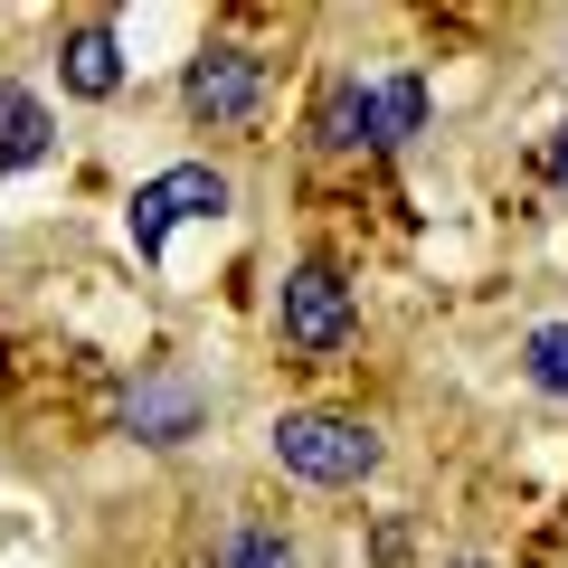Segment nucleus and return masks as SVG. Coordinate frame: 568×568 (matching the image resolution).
Returning a JSON list of instances; mask_svg holds the SVG:
<instances>
[{"instance_id": "9b49d317", "label": "nucleus", "mask_w": 568, "mask_h": 568, "mask_svg": "<svg viewBox=\"0 0 568 568\" xmlns=\"http://www.w3.org/2000/svg\"><path fill=\"white\" fill-rule=\"evenodd\" d=\"M417 123H426V77H388L379 85V152H388V142H407Z\"/></svg>"}, {"instance_id": "1a4fd4ad", "label": "nucleus", "mask_w": 568, "mask_h": 568, "mask_svg": "<svg viewBox=\"0 0 568 568\" xmlns=\"http://www.w3.org/2000/svg\"><path fill=\"white\" fill-rule=\"evenodd\" d=\"M209 568H304V549L284 540L275 521H227L209 540Z\"/></svg>"}, {"instance_id": "39448f33", "label": "nucleus", "mask_w": 568, "mask_h": 568, "mask_svg": "<svg viewBox=\"0 0 568 568\" xmlns=\"http://www.w3.org/2000/svg\"><path fill=\"white\" fill-rule=\"evenodd\" d=\"M200 426H209V388L181 379V369H142V379L123 388V436H133V446L171 455V446H190Z\"/></svg>"}, {"instance_id": "4468645a", "label": "nucleus", "mask_w": 568, "mask_h": 568, "mask_svg": "<svg viewBox=\"0 0 568 568\" xmlns=\"http://www.w3.org/2000/svg\"><path fill=\"white\" fill-rule=\"evenodd\" d=\"M446 568H493V559H446Z\"/></svg>"}, {"instance_id": "0eeeda50", "label": "nucleus", "mask_w": 568, "mask_h": 568, "mask_svg": "<svg viewBox=\"0 0 568 568\" xmlns=\"http://www.w3.org/2000/svg\"><path fill=\"white\" fill-rule=\"evenodd\" d=\"M48 152H58V114H48L29 85L0 77V181H20V171H39Z\"/></svg>"}, {"instance_id": "ddd939ff", "label": "nucleus", "mask_w": 568, "mask_h": 568, "mask_svg": "<svg viewBox=\"0 0 568 568\" xmlns=\"http://www.w3.org/2000/svg\"><path fill=\"white\" fill-rule=\"evenodd\" d=\"M549 190H559V200H568V123H559V133H549Z\"/></svg>"}, {"instance_id": "f8f14e48", "label": "nucleus", "mask_w": 568, "mask_h": 568, "mask_svg": "<svg viewBox=\"0 0 568 568\" xmlns=\"http://www.w3.org/2000/svg\"><path fill=\"white\" fill-rule=\"evenodd\" d=\"M407 559H417V530H407V521H379V530H369V568H407Z\"/></svg>"}, {"instance_id": "6e6552de", "label": "nucleus", "mask_w": 568, "mask_h": 568, "mask_svg": "<svg viewBox=\"0 0 568 568\" xmlns=\"http://www.w3.org/2000/svg\"><path fill=\"white\" fill-rule=\"evenodd\" d=\"M313 142H323V152H379V85L342 77L313 104Z\"/></svg>"}, {"instance_id": "f03ea898", "label": "nucleus", "mask_w": 568, "mask_h": 568, "mask_svg": "<svg viewBox=\"0 0 568 568\" xmlns=\"http://www.w3.org/2000/svg\"><path fill=\"white\" fill-rule=\"evenodd\" d=\"M275 332H284V351H304V361L351 351V342H361V294H351V275H342V265H323V256L284 265V284H275Z\"/></svg>"}, {"instance_id": "f257e3e1", "label": "nucleus", "mask_w": 568, "mask_h": 568, "mask_svg": "<svg viewBox=\"0 0 568 568\" xmlns=\"http://www.w3.org/2000/svg\"><path fill=\"white\" fill-rule=\"evenodd\" d=\"M265 446H275V465L294 474V484L313 493H361L369 474H379V426L369 417H342V407H284L275 426H265Z\"/></svg>"}, {"instance_id": "20e7f679", "label": "nucleus", "mask_w": 568, "mask_h": 568, "mask_svg": "<svg viewBox=\"0 0 568 568\" xmlns=\"http://www.w3.org/2000/svg\"><path fill=\"white\" fill-rule=\"evenodd\" d=\"M190 219H227V171H209V162H171V171H152V181L133 190V209H123V237H133L142 265H162L171 237H181Z\"/></svg>"}, {"instance_id": "9d476101", "label": "nucleus", "mask_w": 568, "mask_h": 568, "mask_svg": "<svg viewBox=\"0 0 568 568\" xmlns=\"http://www.w3.org/2000/svg\"><path fill=\"white\" fill-rule=\"evenodd\" d=\"M521 379L568 407V323H530L521 332Z\"/></svg>"}, {"instance_id": "423d86ee", "label": "nucleus", "mask_w": 568, "mask_h": 568, "mask_svg": "<svg viewBox=\"0 0 568 568\" xmlns=\"http://www.w3.org/2000/svg\"><path fill=\"white\" fill-rule=\"evenodd\" d=\"M58 85L77 104H114L123 95V29L114 20H67L58 29Z\"/></svg>"}, {"instance_id": "7ed1b4c3", "label": "nucleus", "mask_w": 568, "mask_h": 568, "mask_svg": "<svg viewBox=\"0 0 568 568\" xmlns=\"http://www.w3.org/2000/svg\"><path fill=\"white\" fill-rule=\"evenodd\" d=\"M265 95H275V77H265V58L246 39H200L181 67V104L190 123H209V133H246V123L265 114Z\"/></svg>"}]
</instances>
